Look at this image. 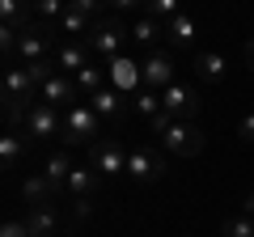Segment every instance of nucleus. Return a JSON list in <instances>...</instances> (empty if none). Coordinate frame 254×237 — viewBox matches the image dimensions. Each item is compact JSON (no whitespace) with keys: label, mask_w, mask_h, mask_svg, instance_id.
Returning <instances> with one entry per match:
<instances>
[{"label":"nucleus","mask_w":254,"mask_h":237,"mask_svg":"<svg viewBox=\"0 0 254 237\" xmlns=\"http://www.w3.org/2000/svg\"><path fill=\"white\" fill-rule=\"evenodd\" d=\"M38 102V85L34 76H30L26 64H9V72H4V127L17 131V123H26L30 106Z\"/></svg>","instance_id":"obj_1"},{"label":"nucleus","mask_w":254,"mask_h":237,"mask_svg":"<svg viewBox=\"0 0 254 237\" xmlns=\"http://www.w3.org/2000/svg\"><path fill=\"white\" fill-rule=\"evenodd\" d=\"M127 26L119 17H93L89 34H85V47L93 51V59L98 64H110V59H119L123 55V43H127Z\"/></svg>","instance_id":"obj_2"},{"label":"nucleus","mask_w":254,"mask_h":237,"mask_svg":"<svg viewBox=\"0 0 254 237\" xmlns=\"http://www.w3.org/2000/svg\"><path fill=\"white\" fill-rule=\"evenodd\" d=\"M93 140H102L98 110H93L89 102H76L72 110H64V136H60V144L64 148H76V144H93Z\"/></svg>","instance_id":"obj_3"},{"label":"nucleus","mask_w":254,"mask_h":237,"mask_svg":"<svg viewBox=\"0 0 254 237\" xmlns=\"http://www.w3.org/2000/svg\"><path fill=\"white\" fill-rule=\"evenodd\" d=\"M157 136H161V148H165V153H174V157H199L203 144H208L203 131L195 127V123H182V118H170Z\"/></svg>","instance_id":"obj_4"},{"label":"nucleus","mask_w":254,"mask_h":237,"mask_svg":"<svg viewBox=\"0 0 254 237\" xmlns=\"http://www.w3.org/2000/svg\"><path fill=\"white\" fill-rule=\"evenodd\" d=\"M55 30L47 26V21H30L26 30H21V38H17V59L21 64H38V59H51L55 55Z\"/></svg>","instance_id":"obj_5"},{"label":"nucleus","mask_w":254,"mask_h":237,"mask_svg":"<svg viewBox=\"0 0 254 237\" xmlns=\"http://www.w3.org/2000/svg\"><path fill=\"white\" fill-rule=\"evenodd\" d=\"M165 157L157 153V148H148V144H136V148H127V178H136L140 186H153V182H161L165 178Z\"/></svg>","instance_id":"obj_6"},{"label":"nucleus","mask_w":254,"mask_h":237,"mask_svg":"<svg viewBox=\"0 0 254 237\" xmlns=\"http://www.w3.org/2000/svg\"><path fill=\"white\" fill-rule=\"evenodd\" d=\"M89 165L102 178H119V174H127V148L115 136H102V140L89 144Z\"/></svg>","instance_id":"obj_7"},{"label":"nucleus","mask_w":254,"mask_h":237,"mask_svg":"<svg viewBox=\"0 0 254 237\" xmlns=\"http://www.w3.org/2000/svg\"><path fill=\"white\" fill-rule=\"evenodd\" d=\"M21 127H26L30 140H55V136H64V110H55L51 102L38 98L34 106H30V115H26Z\"/></svg>","instance_id":"obj_8"},{"label":"nucleus","mask_w":254,"mask_h":237,"mask_svg":"<svg viewBox=\"0 0 254 237\" xmlns=\"http://www.w3.org/2000/svg\"><path fill=\"white\" fill-rule=\"evenodd\" d=\"M161 106H165V115L182 118V123H195V118H199V110H203V102H199V93H195V85L174 81L170 89L161 93Z\"/></svg>","instance_id":"obj_9"},{"label":"nucleus","mask_w":254,"mask_h":237,"mask_svg":"<svg viewBox=\"0 0 254 237\" xmlns=\"http://www.w3.org/2000/svg\"><path fill=\"white\" fill-rule=\"evenodd\" d=\"M106 76H110V89H119L123 98H131V93L144 89V64H136L131 55L110 59V64H106Z\"/></svg>","instance_id":"obj_10"},{"label":"nucleus","mask_w":254,"mask_h":237,"mask_svg":"<svg viewBox=\"0 0 254 237\" xmlns=\"http://www.w3.org/2000/svg\"><path fill=\"white\" fill-rule=\"evenodd\" d=\"M174 81H178L174 55H170V51H148V59H144V89H153V93H165Z\"/></svg>","instance_id":"obj_11"},{"label":"nucleus","mask_w":254,"mask_h":237,"mask_svg":"<svg viewBox=\"0 0 254 237\" xmlns=\"http://www.w3.org/2000/svg\"><path fill=\"white\" fill-rule=\"evenodd\" d=\"M38 98L43 102H51L55 110H72L76 102H81V85H76V76H68V72H55L51 81L38 89Z\"/></svg>","instance_id":"obj_12"},{"label":"nucleus","mask_w":254,"mask_h":237,"mask_svg":"<svg viewBox=\"0 0 254 237\" xmlns=\"http://www.w3.org/2000/svg\"><path fill=\"white\" fill-rule=\"evenodd\" d=\"M102 182H106V178H102V174L93 170V165H72V174H68V186H64V195H68L72 203H85V199H93V195L102 191Z\"/></svg>","instance_id":"obj_13"},{"label":"nucleus","mask_w":254,"mask_h":237,"mask_svg":"<svg viewBox=\"0 0 254 237\" xmlns=\"http://www.w3.org/2000/svg\"><path fill=\"white\" fill-rule=\"evenodd\" d=\"M89 106L98 110V118L106 123V127H119V123H123V118L131 115V110H127V98H123L119 89H110V85L93 93V98H89Z\"/></svg>","instance_id":"obj_14"},{"label":"nucleus","mask_w":254,"mask_h":237,"mask_svg":"<svg viewBox=\"0 0 254 237\" xmlns=\"http://www.w3.org/2000/svg\"><path fill=\"white\" fill-rule=\"evenodd\" d=\"M89 64H93V51H89L85 43H68V38L55 43V68H60V72L76 76L81 68H89Z\"/></svg>","instance_id":"obj_15"},{"label":"nucleus","mask_w":254,"mask_h":237,"mask_svg":"<svg viewBox=\"0 0 254 237\" xmlns=\"http://www.w3.org/2000/svg\"><path fill=\"white\" fill-rule=\"evenodd\" d=\"M26 229L30 237H60V212L51 203H38V208H26Z\"/></svg>","instance_id":"obj_16"},{"label":"nucleus","mask_w":254,"mask_h":237,"mask_svg":"<svg viewBox=\"0 0 254 237\" xmlns=\"http://www.w3.org/2000/svg\"><path fill=\"white\" fill-rule=\"evenodd\" d=\"M195 81H203V85H220V81H229V64H225V55H216V51H195Z\"/></svg>","instance_id":"obj_17"},{"label":"nucleus","mask_w":254,"mask_h":237,"mask_svg":"<svg viewBox=\"0 0 254 237\" xmlns=\"http://www.w3.org/2000/svg\"><path fill=\"white\" fill-rule=\"evenodd\" d=\"M21 199H26V208H38V203H55L60 191L47 182V174H26L21 178Z\"/></svg>","instance_id":"obj_18"},{"label":"nucleus","mask_w":254,"mask_h":237,"mask_svg":"<svg viewBox=\"0 0 254 237\" xmlns=\"http://www.w3.org/2000/svg\"><path fill=\"white\" fill-rule=\"evenodd\" d=\"M127 34H131V43L148 47V51H161V47H157V43H161V38H165V26H161V21H157V17H148V13H144V17H136V21H131V26H127Z\"/></svg>","instance_id":"obj_19"},{"label":"nucleus","mask_w":254,"mask_h":237,"mask_svg":"<svg viewBox=\"0 0 254 237\" xmlns=\"http://www.w3.org/2000/svg\"><path fill=\"white\" fill-rule=\"evenodd\" d=\"M34 21V0H0V26L26 30Z\"/></svg>","instance_id":"obj_20"},{"label":"nucleus","mask_w":254,"mask_h":237,"mask_svg":"<svg viewBox=\"0 0 254 237\" xmlns=\"http://www.w3.org/2000/svg\"><path fill=\"white\" fill-rule=\"evenodd\" d=\"M30 144H34V140H30V136H17V131L0 136V165H4V170H17V165L26 161Z\"/></svg>","instance_id":"obj_21"},{"label":"nucleus","mask_w":254,"mask_h":237,"mask_svg":"<svg viewBox=\"0 0 254 237\" xmlns=\"http://www.w3.org/2000/svg\"><path fill=\"white\" fill-rule=\"evenodd\" d=\"M43 174H47V182H51L55 191L64 195V186H68V174H72V157H68V148H55V153L47 157Z\"/></svg>","instance_id":"obj_22"},{"label":"nucleus","mask_w":254,"mask_h":237,"mask_svg":"<svg viewBox=\"0 0 254 237\" xmlns=\"http://www.w3.org/2000/svg\"><path fill=\"white\" fill-rule=\"evenodd\" d=\"M165 43L170 47H190L195 43V17L190 13H178L174 21H165Z\"/></svg>","instance_id":"obj_23"},{"label":"nucleus","mask_w":254,"mask_h":237,"mask_svg":"<svg viewBox=\"0 0 254 237\" xmlns=\"http://www.w3.org/2000/svg\"><path fill=\"white\" fill-rule=\"evenodd\" d=\"M127 110L131 115H140V118H153V115H161V93H153V89H140V93H131L127 98Z\"/></svg>","instance_id":"obj_24"},{"label":"nucleus","mask_w":254,"mask_h":237,"mask_svg":"<svg viewBox=\"0 0 254 237\" xmlns=\"http://www.w3.org/2000/svg\"><path fill=\"white\" fill-rule=\"evenodd\" d=\"M76 85H81V93H98V89H106L110 85V76H106V68H98V59H93L89 68H81V72H76Z\"/></svg>","instance_id":"obj_25"},{"label":"nucleus","mask_w":254,"mask_h":237,"mask_svg":"<svg viewBox=\"0 0 254 237\" xmlns=\"http://www.w3.org/2000/svg\"><path fill=\"white\" fill-rule=\"evenodd\" d=\"M220 237H254V216H246V212H233V216H225V225H220Z\"/></svg>","instance_id":"obj_26"},{"label":"nucleus","mask_w":254,"mask_h":237,"mask_svg":"<svg viewBox=\"0 0 254 237\" xmlns=\"http://www.w3.org/2000/svg\"><path fill=\"white\" fill-rule=\"evenodd\" d=\"M64 13H68V0H34V17L47 21V26H55Z\"/></svg>","instance_id":"obj_27"},{"label":"nucleus","mask_w":254,"mask_h":237,"mask_svg":"<svg viewBox=\"0 0 254 237\" xmlns=\"http://www.w3.org/2000/svg\"><path fill=\"white\" fill-rule=\"evenodd\" d=\"M144 13H148V17H157V21L165 26V21H174V17L182 13V0H148Z\"/></svg>","instance_id":"obj_28"},{"label":"nucleus","mask_w":254,"mask_h":237,"mask_svg":"<svg viewBox=\"0 0 254 237\" xmlns=\"http://www.w3.org/2000/svg\"><path fill=\"white\" fill-rule=\"evenodd\" d=\"M0 237H30V229H26V220L9 216V220H4V225H0Z\"/></svg>","instance_id":"obj_29"},{"label":"nucleus","mask_w":254,"mask_h":237,"mask_svg":"<svg viewBox=\"0 0 254 237\" xmlns=\"http://www.w3.org/2000/svg\"><path fill=\"white\" fill-rule=\"evenodd\" d=\"M68 9H76V13H89V17H98V13L106 9V0H68Z\"/></svg>","instance_id":"obj_30"},{"label":"nucleus","mask_w":254,"mask_h":237,"mask_svg":"<svg viewBox=\"0 0 254 237\" xmlns=\"http://www.w3.org/2000/svg\"><path fill=\"white\" fill-rule=\"evenodd\" d=\"M148 0H106V9H115V13H140Z\"/></svg>","instance_id":"obj_31"},{"label":"nucleus","mask_w":254,"mask_h":237,"mask_svg":"<svg viewBox=\"0 0 254 237\" xmlns=\"http://www.w3.org/2000/svg\"><path fill=\"white\" fill-rule=\"evenodd\" d=\"M237 136H242V144H254V110H250V115H242V123H237Z\"/></svg>","instance_id":"obj_32"},{"label":"nucleus","mask_w":254,"mask_h":237,"mask_svg":"<svg viewBox=\"0 0 254 237\" xmlns=\"http://www.w3.org/2000/svg\"><path fill=\"white\" fill-rule=\"evenodd\" d=\"M242 212H246V216H254V191H250V195L242 199Z\"/></svg>","instance_id":"obj_33"},{"label":"nucleus","mask_w":254,"mask_h":237,"mask_svg":"<svg viewBox=\"0 0 254 237\" xmlns=\"http://www.w3.org/2000/svg\"><path fill=\"white\" fill-rule=\"evenodd\" d=\"M246 59H250V72H254V38H246Z\"/></svg>","instance_id":"obj_34"}]
</instances>
